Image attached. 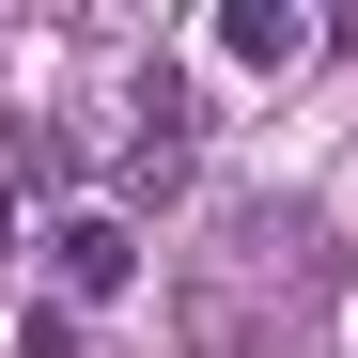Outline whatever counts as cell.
<instances>
[{
	"instance_id": "obj_1",
	"label": "cell",
	"mask_w": 358,
	"mask_h": 358,
	"mask_svg": "<svg viewBox=\"0 0 358 358\" xmlns=\"http://www.w3.org/2000/svg\"><path fill=\"white\" fill-rule=\"evenodd\" d=\"M125 280H141V218L125 203H63L47 218V296H63V312H109Z\"/></svg>"
},
{
	"instance_id": "obj_2",
	"label": "cell",
	"mask_w": 358,
	"mask_h": 358,
	"mask_svg": "<svg viewBox=\"0 0 358 358\" xmlns=\"http://www.w3.org/2000/svg\"><path fill=\"white\" fill-rule=\"evenodd\" d=\"M218 63H250V78L312 63V16H296V0H234V16H218Z\"/></svg>"
},
{
	"instance_id": "obj_3",
	"label": "cell",
	"mask_w": 358,
	"mask_h": 358,
	"mask_svg": "<svg viewBox=\"0 0 358 358\" xmlns=\"http://www.w3.org/2000/svg\"><path fill=\"white\" fill-rule=\"evenodd\" d=\"M16 358H78V312H63V296H47V312L16 327Z\"/></svg>"
},
{
	"instance_id": "obj_4",
	"label": "cell",
	"mask_w": 358,
	"mask_h": 358,
	"mask_svg": "<svg viewBox=\"0 0 358 358\" xmlns=\"http://www.w3.org/2000/svg\"><path fill=\"white\" fill-rule=\"evenodd\" d=\"M0 250H16V171H0Z\"/></svg>"
}]
</instances>
